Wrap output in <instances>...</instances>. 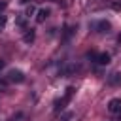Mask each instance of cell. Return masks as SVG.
Returning a JSON list of instances; mask_svg holds the SVG:
<instances>
[{
  "mask_svg": "<svg viewBox=\"0 0 121 121\" xmlns=\"http://www.w3.org/2000/svg\"><path fill=\"white\" fill-rule=\"evenodd\" d=\"M34 11H36V8L30 4V6L26 8V11H25V17H30V15H34Z\"/></svg>",
  "mask_w": 121,
  "mask_h": 121,
  "instance_id": "9c48e42d",
  "label": "cell"
},
{
  "mask_svg": "<svg viewBox=\"0 0 121 121\" xmlns=\"http://www.w3.org/2000/svg\"><path fill=\"white\" fill-rule=\"evenodd\" d=\"M95 59H96V62H98V64L106 66V64H110V59H112V57H110V53H98Z\"/></svg>",
  "mask_w": 121,
  "mask_h": 121,
  "instance_id": "5b68a950",
  "label": "cell"
},
{
  "mask_svg": "<svg viewBox=\"0 0 121 121\" xmlns=\"http://www.w3.org/2000/svg\"><path fill=\"white\" fill-rule=\"evenodd\" d=\"M113 9L119 11V9H121V2H115V4H113Z\"/></svg>",
  "mask_w": 121,
  "mask_h": 121,
  "instance_id": "5bb4252c",
  "label": "cell"
},
{
  "mask_svg": "<svg viewBox=\"0 0 121 121\" xmlns=\"http://www.w3.org/2000/svg\"><path fill=\"white\" fill-rule=\"evenodd\" d=\"M95 28H96V32H110L112 25H110L108 21H98V23L95 25Z\"/></svg>",
  "mask_w": 121,
  "mask_h": 121,
  "instance_id": "277c9868",
  "label": "cell"
},
{
  "mask_svg": "<svg viewBox=\"0 0 121 121\" xmlns=\"http://www.w3.org/2000/svg\"><path fill=\"white\" fill-rule=\"evenodd\" d=\"M72 117H74L72 112H64V113H60V119H59V121H70Z\"/></svg>",
  "mask_w": 121,
  "mask_h": 121,
  "instance_id": "ba28073f",
  "label": "cell"
},
{
  "mask_svg": "<svg viewBox=\"0 0 121 121\" xmlns=\"http://www.w3.org/2000/svg\"><path fill=\"white\" fill-rule=\"evenodd\" d=\"M8 79L13 81V83H23L25 81V74L21 70H9L8 72Z\"/></svg>",
  "mask_w": 121,
  "mask_h": 121,
  "instance_id": "6da1fadb",
  "label": "cell"
},
{
  "mask_svg": "<svg viewBox=\"0 0 121 121\" xmlns=\"http://www.w3.org/2000/svg\"><path fill=\"white\" fill-rule=\"evenodd\" d=\"M28 2H30V0H21V4H28Z\"/></svg>",
  "mask_w": 121,
  "mask_h": 121,
  "instance_id": "e0dca14e",
  "label": "cell"
},
{
  "mask_svg": "<svg viewBox=\"0 0 121 121\" xmlns=\"http://www.w3.org/2000/svg\"><path fill=\"white\" fill-rule=\"evenodd\" d=\"M4 64H6V62H4V60H2V59H0V70H2V68H4Z\"/></svg>",
  "mask_w": 121,
  "mask_h": 121,
  "instance_id": "9a60e30c",
  "label": "cell"
},
{
  "mask_svg": "<svg viewBox=\"0 0 121 121\" xmlns=\"http://www.w3.org/2000/svg\"><path fill=\"white\" fill-rule=\"evenodd\" d=\"M117 42H119V43H121V34H119V36H117Z\"/></svg>",
  "mask_w": 121,
  "mask_h": 121,
  "instance_id": "ac0fdd59",
  "label": "cell"
},
{
  "mask_svg": "<svg viewBox=\"0 0 121 121\" xmlns=\"http://www.w3.org/2000/svg\"><path fill=\"white\" fill-rule=\"evenodd\" d=\"M17 25H19V26H26V21H25V17H23V15H19V17H17Z\"/></svg>",
  "mask_w": 121,
  "mask_h": 121,
  "instance_id": "30bf717a",
  "label": "cell"
},
{
  "mask_svg": "<svg viewBox=\"0 0 121 121\" xmlns=\"http://www.w3.org/2000/svg\"><path fill=\"white\" fill-rule=\"evenodd\" d=\"M8 81L9 79H0V91H6L8 89Z\"/></svg>",
  "mask_w": 121,
  "mask_h": 121,
  "instance_id": "8fae6325",
  "label": "cell"
},
{
  "mask_svg": "<svg viewBox=\"0 0 121 121\" xmlns=\"http://www.w3.org/2000/svg\"><path fill=\"white\" fill-rule=\"evenodd\" d=\"M6 26V15H0V30Z\"/></svg>",
  "mask_w": 121,
  "mask_h": 121,
  "instance_id": "4fadbf2b",
  "label": "cell"
},
{
  "mask_svg": "<svg viewBox=\"0 0 121 121\" xmlns=\"http://www.w3.org/2000/svg\"><path fill=\"white\" fill-rule=\"evenodd\" d=\"M117 121H121V112H119V113H117Z\"/></svg>",
  "mask_w": 121,
  "mask_h": 121,
  "instance_id": "2e32d148",
  "label": "cell"
},
{
  "mask_svg": "<svg viewBox=\"0 0 121 121\" xmlns=\"http://www.w3.org/2000/svg\"><path fill=\"white\" fill-rule=\"evenodd\" d=\"M119 78H121V74H112V78H110V81H112V83H115V81H117Z\"/></svg>",
  "mask_w": 121,
  "mask_h": 121,
  "instance_id": "7c38bea8",
  "label": "cell"
},
{
  "mask_svg": "<svg viewBox=\"0 0 121 121\" xmlns=\"http://www.w3.org/2000/svg\"><path fill=\"white\" fill-rule=\"evenodd\" d=\"M68 102H70V96H66V95H64L62 98L55 100V106H53V110H55V112H62V110L66 108V104H68Z\"/></svg>",
  "mask_w": 121,
  "mask_h": 121,
  "instance_id": "3957f363",
  "label": "cell"
},
{
  "mask_svg": "<svg viewBox=\"0 0 121 121\" xmlns=\"http://www.w3.org/2000/svg\"><path fill=\"white\" fill-rule=\"evenodd\" d=\"M47 17H49V9H45V8L38 9V15H36V21H38V23H43Z\"/></svg>",
  "mask_w": 121,
  "mask_h": 121,
  "instance_id": "8992f818",
  "label": "cell"
},
{
  "mask_svg": "<svg viewBox=\"0 0 121 121\" xmlns=\"http://www.w3.org/2000/svg\"><path fill=\"white\" fill-rule=\"evenodd\" d=\"M49 2H57V0H49Z\"/></svg>",
  "mask_w": 121,
  "mask_h": 121,
  "instance_id": "d6986e66",
  "label": "cell"
},
{
  "mask_svg": "<svg viewBox=\"0 0 121 121\" xmlns=\"http://www.w3.org/2000/svg\"><path fill=\"white\" fill-rule=\"evenodd\" d=\"M34 38H36V32L30 28V30H26V32H25V36H23V42H25V43H32V42H34Z\"/></svg>",
  "mask_w": 121,
  "mask_h": 121,
  "instance_id": "52a82bcc",
  "label": "cell"
},
{
  "mask_svg": "<svg viewBox=\"0 0 121 121\" xmlns=\"http://www.w3.org/2000/svg\"><path fill=\"white\" fill-rule=\"evenodd\" d=\"M108 112L110 113H119L121 112V98H112L108 102Z\"/></svg>",
  "mask_w": 121,
  "mask_h": 121,
  "instance_id": "7a4b0ae2",
  "label": "cell"
}]
</instances>
